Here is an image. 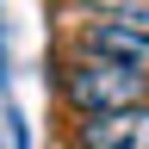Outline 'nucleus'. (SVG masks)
Here are the masks:
<instances>
[{
    "mask_svg": "<svg viewBox=\"0 0 149 149\" xmlns=\"http://www.w3.org/2000/svg\"><path fill=\"white\" fill-rule=\"evenodd\" d=\"M62 100L81 112V118H106V112L149 106V81H143V74H130L124 62L81 56V62H68V68H62Z\"/></svg>",
    "mask_w": 149,
    "mask_h": 149,
    "instance_id": "1",
    "label": "nucleus"
},
{
    "mask_svg": "<svg viewBox=\"0 0 149 149\" xmlns=\"http://www.w3.org/2000/svg\"><path fill=\"white\" fill-rule=\"evenodd\" d=\"M87 13L100 19H137V25H149V0H81Z\"/></svg>",
    "mask_w": 149,
    "mask_h": 149,
    "instance_id": "4",
    "label": "nucleus"
},
{
    "mask_svg": "<svg viewBox=\"0 0 149 149\" xmlns=\"http://www.w3.org/2000/svg\"><path fill=\"white\" fill-rule=\"evenodd\" d=\"M81 149H149V106L87 118L81 124Z\"/></svg>",
    "mask_w": 149,
    "mask_h": 149,
    "instance_id": "3",
    "label": "nucleus"
},
{
    "mask_svg": "<svg viewBox=\"0 0 149 149\" xmlns=\"http://www.w3.org/2000/svg\"><path fill=\"white\" fill-rule=\"evenodd\" d=\"M81 56H106V62H124L130 74L149 81V25L137 19H93L81 37Z\"/></svg>",
    "mask_w": 149,
    "mask_h": 149,
    "instance_id": "2",
    "label": "nucleus"
}]
</instances>
